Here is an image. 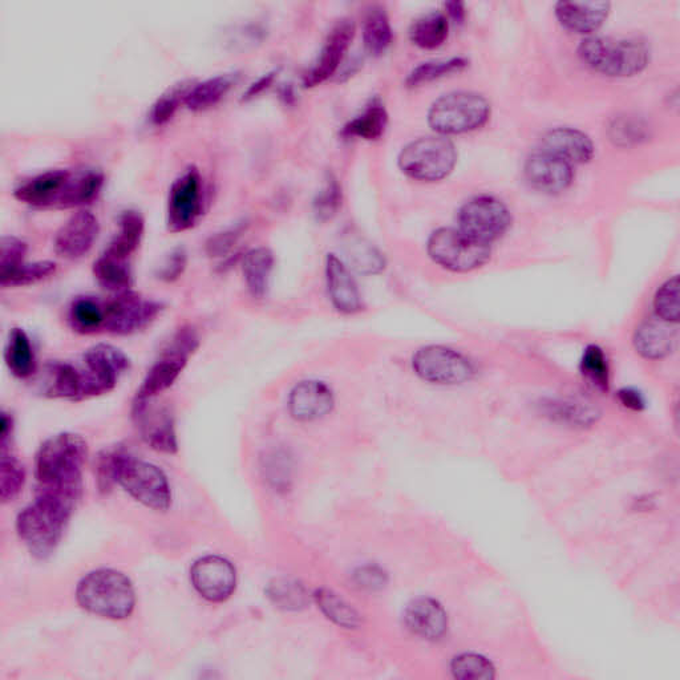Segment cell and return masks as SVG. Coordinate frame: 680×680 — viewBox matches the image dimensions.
I'll list each match as a JSON object with an SVG mask.
<instances>
[{
  "instance_id": "6da1fadb",
  "label": "cell",
  "mask_w": 680,
  "mask_h": 680,
  "mask_svg": "<svg viewBox=\"0 0 680 680\" xmlns=\"http://www.w3.org/2000/svg\"><path fill=\"white\" fill-rule=\"evenodd\" d=\"M87 455V443L76 433L63 432L44 441L35 461L38 493L54 496L75 507L82 495Z\"/></svg>"
},
{
  "instance_id": "7a4b0ae2",
  "label": "cell",
  "mask_w": 680,
  "mask_h": 680,
  "mask_svg": "<svg viewBox=\"0 0 680 680\" xmlns=\"http://www.w3.org/2000/svg\"><path fill=\"white\" fill-rule=\"evenodd\" d=\"M74 505L54 496L38 493L36 500L19 514V537L32 556L46 560L56 552Z\"/></svg>"
},
{
  "instance_id": "3957f363",
  "label": "cell",
  "mask_w": 680,
  "mask_h": 680,
  "mask_svg": "<svg viewBox=\"0 0 680 680\" xmlns=\"http://www.w3.org/2000/svg\"><path fill=\"white\" fill-rule=\"evenodd\" d=\"M76 598L88 613L108 619L128 618L136 605L131 580L113 569H100L85 576L76 590Z\"/></svg>"
},
{
  "instance_id": "277c9868",
  "label": "cell",
  "mask_w": 680,
  "mask_h": 680,
  "mask_svg": "<svg viewBox=\"0 0 680 680\" xmlns=\"http://www.w3.org/2000/svg\"><path fill=\"white\" fill-rule=\"evenodd\" d=\"M112 476L140 504L153 510H167L172 503V492L165 476L157 465L136 459L124 449L111 451Z\"/></svg>"
},
{
  "instance_id": "5b68a950",
  "label": "cell",
  "mask_w": 680,
  "mask_h": 680,
  "mask_svg": "<svg viewBox=\"0 0 680 680\" xmlns=\"http://www.w3.org/2000/svg\"><path fill=\"white\" fill-rule=\"evenodd\" d=\"M582 62L593 71L613 78L641 74L649 64L650 51L638 39L589 36L578 48Z\"/></svg>"
},
{
  "instance_id": "8992f818",
  "label": "cell",
  "mask_w": 680,
  "mask_h": 680,
  "mask_svg": "<svg viewBox=\"0 0 680 680\" xmlns=\"http://www.w3.org/2000/svg\"><path fill=\"white\" fill-rule=\"evenodd\" d=\"M491 116V104L475 92L459 91L441 96L432 104L428 123L439 135H461L484 127Z\"/></svg>"
},
{
  "instance_id": "52a82bcc",
  "label": "cell",
  "mask_w": 680,
  "mask_h": 680,
  "mask_svg": "<svg viewBox=\"0 0 680 680\" xmlns=\"http://www.w3.org/2000/svg\"><path fill=\"white\" fill-rule=\"evenodd\" d=\"M200 346V338L192 327H181L176 331L167 347L161 352L160 359L148 371L143 384L137 391L135 402H148L169 390L178 376L185 370L190 356Z\"/></svg>"
},
{
  "instance_id": "ba28073f",
  "label": "cell",
  "mask_w": 680,
  "mask_h": 680,
  "mask_svg": "<svg viewBox=\"0 0 680 680\" xmlns=\"http://www.w3.org/2000/svg\"><path fill=\"white\" fill-rule=\"evenodd\" d=\"M457 151L443 136H427L412 141L399 156V168L416 181L436 182L453 172Z\"/></svg>"
},
{
  "instance_id": "9c48e42d",
  "label": "cell",
  "mask_w": 680,
  "mask_h": 680,
  "mask_svg": "<svg viewBox=\"0 0 680 680\" xmlns=\"http://www.w3.org/2000/svg\"><path fill=\"white\" fill-rule=\"evenodd\" d=\"M427 250L432 261L453 273L480 269L491 258V246L472 240L459 229L441 228L429 237Z\"/></svg>"
},
{
  "instance_id": "30bf717a",
  "label": "cell",
  "mask_w": 680,
  "mask_h": 680,
  "mask_svg": "<svg viewBox=\"0 0 680 680\" xmlns=\"http://www.w3.org/2000/svg\"><path fill=\"white\" fill-rule=\"evenodd\" d=\"M129 358L112 344L99 343L85 351L80 366L83 399L108 394L129 368Z\"/></svg>"
},
{
  "instance_id": "8fae6325",
  "label": "cell",
  "mask_w": 680,
  "mask_h": 680,
  "mask_svg": "<svg viewBox=\"0 0 680 680\" xmlns=\"http://www.w3.org/2000/svg\"><path fill=\"white\" fill-rule=\"evenodd\" d=\"M415 374L425 382L456 386L471 380L475 368L468 356L447 346H425L412 358Z\"/></svg>"
},
{
  "instance_id": "7c38bea8",
  "label": "cell",
  "mask_w": 680,
  "mask_h": 680,
  "mask_svg": "<svg viewBox=\"0 0 680 680\" xmlns=\"http://www.w3.org/2000/svg\"><path fill=\"white\" fill-rule=\"evenodd\" d=\"M457 221L461 232L491 246L508 232L512 218L503 201L492 196H477L460 209Z\"/></svg>"
},
{
  "instance_id": "4fadbf2b",
  "label": "cell",
  "mask_w": 680,
  "mask_h": 680,
  "mask_svg": "<svg viewBox=\"0 0 680 680\" xmlns=\"http://www.w3.org/2000/svg\"><path fill=\"white\" fill-rule=\"evenodd\" d=\"M105 305V333L132 335L151 326L163 313V303L129 290L115 294Z\"/></svg>"
},
{
  "instance_id": "5bb4252c",
  "label": "cell",
  "mask_w": 680,
  "mask_h": 680,
  "mask_svg": "<svg viewBox=\"0 0 680 680\" xmlns=\"http://www.w3.org/2000/svg\"><path fill=\"white\" fill-rule=\"evenodd\" d=\"M204 210V189L197 168L190 167L170 186L167 209L169 232L192 229Z\"/></svg>"
},
{
  "instance_id": "9a60e30c",
  "label": "cell",
  "mask_w": 680,
  "mask_h": 680,
  "mask_svg": "<svg viewBox=\"0 0 680 680\" xmlns=\"http://www.w3.org/2000/svg\"><path fill=\"white\" fill-rule=\"evenodd\" d=\"M71 170L54 169L28 178L14 190V197L24 205L36 209H63Z\"/></svg>"
},
{
  "instance_id": "2e32d148",
  "label": "cell",
  "mask_w": 680,
  "mask_h": 680,
  "mask_svg": "<svg viewBox=\"0 0 680 680\" xmlns=\"http://www.w3.org/2000/svg\"><path fill=\"white\" fill-rule=\"evenodd\" d=\"M190 578L197 593L210 602H224L232 597L236 590V569L222 557L200 558L194 562Z\"/></svg>"
},
{
  "instance_id": "e0dca14e",
  "label": "cell",
  "mask_w": 680,
  "mask_h": 680,
  "mask_svg": "<svg viewBox=\"0 0 680 680\" xmlns=\"http://www.w3.org/2000/svg\"><path fill=\"white\" fill-rule=\"evenodd\" d=\"M133 419L145 443L157 452L173 455L178 443L173 415L168 407H156L153 400L133 403Z\"/></svg>"
},
{
  "instance_id": "ac0fdd59",
  "label": "cell",
  "mask_w": 680,
  "mask_h": 680,
  "mask_svg": "<svg viewBox=\"0 0 680 680\" xmlns=\"http://www.w3.org/2000/svg\"><path fill=\"white\" fill-rule=\"evenodd\" d=\"M355 36V24L350 19L339 20L327 36L317 63L303 76L306 88L325 83L339 70L340 63L350 48Z\"/></svg>"
},
{
  "instance_id": "d6986e66",
  "label": "cell",
  "mask_w": 680,
  "mask_h": 680,
  "mask_svg": "<svg viewBox=\"0 0 680 680\" xmlns=\"http://www.w3.org/2000/svg\"><path fill=\"white\" fill-rule=\"evenodd\" d=\"M100 224L95 214L88 210L72 214L55 237V252L68 261L83 258L91 252L99 237Z\"/></svg>"
},
{
  "instance_id": "ffe728a7",
  "label": "cell",
  "mask_w": 680,
  "mask_h": 680,
  "mask_svg": "<svg viewBox=\"0 0 680 680\" xmlns=\"http://www.w3.org/2000/svg\"><path fill=\"white\" fill-rule=\"evenodd\" d=\"M327 293L340 314L355 315L364 309L362 293L350 267L337 254H327L325 262Z\"/></svg>"
},
{
  "instance_id": "44dd1931",
  "label": "cell",
  "mask_w": 680,
  "mask_h": 680,
  "mask_svg": "<svg viewBox=\"0 0 680 680\" xmlns=\"http://www.w3.org/2000/svg\"><path fill=\"white\" fill-rule=\"evenodd\" d=\"M334 394L321 380H303L291 390L289 411L298 422H314L325 418L334 407Z\"/></svg>"
},
{
  "instance_id": "7402d4cb",
  "label": "cell",
  "mask_w": 680,
  "mask_h": 680,
  "mask_svg": "<svg viewBox=\"0 0 680 680\" xmlns=\"http://www.w3.org/2000/svg\"><path fill=\"white\" fill-rule=\"evenodd\" d=\"M525 177L541 192L560 193L572 184L573 167L560 157L541 151L533 153L525 163Z\"/></svg>"
},
{
  "instance_id": "603a6c76",
  "label": "cell",
  "mask_w": 680,
  "mask_h": 680,
  "mask_svg": "<svg viewBox=\"0 0 680 680\" xmlns=\"http://www.w3.org/2000/svg\"><path fill=\"white\" fill-rule=\"evenodd\" d=\"M542 151L560 157L570 165L586 164L594 157L592 139L576 128L552 129L542 139Z\"/></svg>"
},
{
  "instance_id": "cb8c5ba5",
  "label": "cell",
  "mask_w": 680,
  "mask_h": 680,
  "mask_svg": "<svg viewBox=\"0 0 680 680\" xmlns=\"http://www.w3.org/2000/svg\"><path fill=\"white\" fill-rule=\"evenodd\" d=\"M610 14L609 2H560L557 19L566 30L578 35H590L599 30Z\"/></svg>"
},
{
  "instance_id": "d4e9b609",
  "label": "cell",
  "mask_w": 680,
  "mask_h": 680,
  "mask_svg": "<svg viewBox=\"0 0 680 680\" xmlns=\"http://www.w3.org/2000/svg\"><path fill=\"white\" fill-rule=\"evenodd\" d=\"M404 618L408 629L424 639H439L447 631V614L433 599H416L407 607Z\"/></svg>"
},
{
  "instance_id": "484cf974",
  "label": "cell",
  "mask_w": 680,
  "mask_h": 680,
  "mask_svg": "<svg viewBox=\"0 0 680 680\" xmlns=\"http://www.w3.org/2000/svg\"><path fill=\"white\" fill-rule=\"evenodd\" d=\"M274 254L269 248L259 246L249 250L242 259L246 289L254 299H263L269 291L271 274L274 270Z\"/></svg>"
},
{
  "instance_id": "4316f807",
  "label": "cell",
  "mask_w": 680,
  "mask_h": 680,
  "mask_svg": "<svg viewBox=\"0 0 680 680\" xmlns=\"http://www.w3.org/2000/svg\"><path fill=\"white\" fill-rule=\"evenodd\" d=\"M44 391L51 398L83 400L80 368L68 362H54L47 366Z\"/></svg>"
},
{
  "instance_id": "83f0119b",
  "label": "cell",
  "mask_w": 680,
  "mask_h": 680,
  "mask_svg": "<svg viewBox=\"0 0 680 680\" xmlns=\"http://www.w3.org/2000/svg\"><path fill=\"white\" fill-rule=\"evenodd\" d=\"M145 232V221L141 213L127 210L120 216L119 230L104 253L128 261L140 248Z\"/></svg>"
},
{
  "instance_id": "f1b7e54d",
  "label": "cell",
  "mask_w": 680,
  "mask_h": 680,
  "mask_svg": "<svg viewBox=\"0 0 680 680\" xmlns=\"http://www.w3.org/2000/svg\"><path fill=\"white\" fill-rule=\"evenodd\" d=\"M93 277L109 293L120 294L131 290L133 275L129 262L103 253L93 263Z\"/></svg>"
},
{
  "instance_id": "f546056e",
  "label": "cell",
  "mask_w": 680,
  "mask_h": 680,
  "mask_svg": "<svg viewBox=\"0 0 680 680\" xmlns=\"http://www.w3.org/2000/svg\"><path fill=\"white\" fill-rule=\"evenodd\" d=\"M4 359L11 374L19 379H27L35 374L36 356L34 346L28 334L20 327H15L8 335Z\"/></svg>"
},
{
  "instance_id": "4dcf8cb0",
  "label": "cell",
  "mask_w": 680,
  "mask_h": 680,
  "mask_svg": "<svg viewBox=\"0 0 680 680\" xmlns=\"http://www.w3.org/2000/svg\"><path fill=\"white\" fill-rule=\"evenodd\" d=\"M237 80L238 75L230 74L214 76L205 82L194 84L186 97V108L193 112H201L216 107L236 85Z\"/></svg>"
},
{
  "instance_id": "1f68e13d",
  "label": "cell",
  "mask_w": 680,
  "mask_h": 680,
  "mask_svg": "<svg viewBox=\"0 0 680 680\" xmlns=\"http://www.w3.org/2000/svg\"><path fill=\"white\" fill-rule=\"evenodd\" d=\"M71 329L82 335L104 331L105 305L93 297H79L71 303L68 311Z\"/></svg>"
},
{
  "instance_id": "d6a6232c",
  "label": "cell",
  "mask_w": 680,
  "mask_h": 680,
  "mask_svg": "<svg viewBox=\"0 0 680 680\" xmlns=\"http://www.w3.org/2000/svg\"><path fill=\"white\" fill-rule=\"evenodd\" d=\"M662 323L663 321H650L639 327L637 331L635 346L639 354L647 359H661L673 351L677 338H675L674 331L663 326Z\"/></svg>"
},
{
  "instance_id": "836d02e7",
  "label": "cell",
  "mask_w": 680,
  "mask_h": 680,
  "mask_svg": "<svg viewBox=\"0 0 680 680\" xmlns=\"http://www.w3.org/2000/svg\"><path fill=\"white\" fill-rule=\"evenodd\" d=\"M388 115L386 108L379 101H372L359 116L352 119L343 128V135L374 141L380 139L386 132Z\"/></svg>"
},
{
  "instance_id": "e575fe53",
  "label": "cell",
  "mask_w": 680,
  "mask_h": 680,
  "mask_svg": "<svg viewBox=\"0 0 680 680\" xmlns=\"http://www.w3.org/2000/svg\"><path fill=\"white\" fill-rule=\"evenodd\" d=\"M449 22L441 12H429L416 19L410 28L411 42L423 50H435L448 38Z\"/></svg>"
},
{
  "instance_id": "d590c367",
  "label": "cell",
  "mask_w": 680,
  "mask_h": 680,
  "mask_svg": "<svg viewBox=\"0 0 680 680\" xmlns=\"http://www.w3.org/2000/svg\"><path fill=\"white\" fill-rule=\"evenodd\" d=\"M104 186V176L99 170L87 169L72 173L63 209L82 208L99 196Z\"/></svg>"
},
{
  "instance_id": "8d00e7d4",
  "label": "cell",
  "mask_w": 680,
  "mask_h": 680,
  "mask_svg": "<svg viewBox=\"0 0 680 680\" xmlns=\"http://www.w3.org/2000/svg\"><path fill=\"white\" fill-rule=\"evenodd\" d=\"M363 40L371 55H383L392 42V28L387 12L380 7H372L363 23Z\"/></svg>"
},
{
  "instance_id": "74e56055",
  "label": "cell",
  "mask_w": 680,
  "mask_h": 680,
  "mask_svg": "<svg viewBox=\"0 0 680 680\" xmlns=\"http://www.w3.org/2000/svg\"><path fill=\"white\" fill-rule=\"evenodd\" d=\"M347 265L359 273L378 274L386 267L383 255L363 238H348L346 241Z\"/></svg>"
},
{
  "instance_id": "f35d334b",
  "label": "cell",
  "mask_w": 680,
  "mask_h": 680,
  "mask_svg": "<svg viewBox=\"0 0 680 680\" xmlns=\"http://www.w3.org/2000/svg\"><path fill=\"white\" fill-rule=\"evenodd\" d=\"M193 85L190 80H184V82L169 87L152 105L151 115H149L151 123L155 127H163V125L168 124L176 115L181 104H185L186 97H188Z\"/></svg>"
},
{
  "instance_id": "ab89813d",
  "label": "cell",
  "mask_w": 680,
  "mask_h": 680,
  "mask_svg": "<svg viewBox=\"0 0 680 680\" xmlns=\"http://www.w3.org/2000/svg\"><path fill=\"white\" fill-rule=\"evenodd\" d=\"M26 483V471L23 464L7 449H2L0 459V499L3 503H10L20 492Z\"/></svg>"
},
{
  "instance_id": "60d3db41",
  "label": "cell",
  "mask_w": 680,
  "mask_h": 680,
  "mask_svg": "<svg viewBox=\"0 0 680 680\" xmlns=\"http://www.w3.org/2000/svg\"><path fill=\"white\" fill-rule=\"evenodd\" d=\"M55 271V262H24L22 266H19L18 269L12 271V273L6 275V277H0V286H2L3 289H8V287L34 285V283L50 278L51 275L55 274Z\"/></svg>"
},
{
  "instance_id": "b9f144b4",
  "label": "cell",
  "mask_w": 680,
  "mask_h": 680,
  "mask_svg": "<svg viewBox=\"0 0 680 680\" xmlns=\"http://www.w3.org/2000/svg\"><path fill=\"white\" fill-rule=\"evenodd\" d=\"M468 66V60L464 58H452L445 60H435L420 64L408 76L407 84L410 87H418L420 84H427L433 80L444 78V76L463 71Z\"/></svg>"
},
{
  "instance_id": "7bdbcfd3",
  "label": "cell",
  "mask_w": 680,
  "mask_h": 680,
  "mask_svg": "<svg viewBox=\"0 0 680 680\" xmlns=\"http://www.w3.org/2000/svg\"><path fill=\"white\" fill-rule=\"evenodd\" d=\"M319 607L331 621L338 623L339 626L354 629L359 625V615L348 603L339 598L337 594L329 590H321L315 595Z\"/></svg>"
},
{
  "instance_id": "ee69618b",
  "label": "cell",
  "mask_w": 680,
  "mask_h": 680,
  "mask_svg": "<svg viewBox=\"0 0 680 680\" xmlns=\"http://www.w3.org/2000/svg\"><path fill=\"white\" fill-rule=\"evenodd\" d=\"M340 205H342V188L337 177L329 174L314 200L315 217L321 222L331 221L337 216Z\"/></svg>"
},
{
  "instance_id": "f6af8a7d",
  "label": "cell",
  "mask_w": 680,
  "mask_h": 680,
  "mask_svg": "<svg viewBox=\"0 0 680 680\" xmlns=\"http://www.w3.org/2000/svg\"><path fill=\"white\" fill-rule=\"evenodd\" d=\"M679 278L674 277L663 283L654 298V309L658 319L667 323L679 322Z\"/></svg>"
},
{
  "instance_id": "bcb514c9",
  "label": "cell",
  "mask_w": 680,
  "mask_h": 680,
  "mask_svg": "<svg viewBox=\"0 0 680 680\" xmlns=\"http://www.w3.org/2000/svg\"><path fill=\"white\" fill-rule=\"evenodd\" d=\"M452 673L457 679L483 680L495 677L492 663L477 654H464L452 663Z\"/></svg>"
},
{
  "instance_id": "7dc6e473",
  "label": "cell",
  "mask_w": 680,
  "mask_h": 680,
  "mask_svg": "<svg viewBox=\"0 0 680 680\" xmlns=\"http://www.w3.org/2000/svg\"><path fill=\"white\" fill-rule=\"evenodd\" d=\"M582 371L586 378L599 388H607L609 384V363L605 352L598 346H589L582 356Z\"/></svg>"
},
{
  "instance_id": "c3c4849f",
  "label": "cell",
  "mask_w": 680,
  "mask_h": 680,
  "mask_svg": "<svg viewBox=\"0 0 680 680\" xmlns=\"http://www.w3.org/2000/svg\"><path fill=\"white\" fill-rule=\"evenodd\" d=\"M28 245L18 237L6 236L0 241V277L12 273L26 262Z\"/></svg>"
},
{
  "instance_id": "681fc988",
  "label": "cell",
  "mask_w": 680,
  "mask_h": 680,
  "mask_svg": "<svg viewBox=\"0 0 680 680\" xmlns=\"http://www.w3.org/2000/svg\"><path fill=\"white\" fill-rule=\"evenodd\" d=\"M244 232L245 225L238 224L233 228L224 230V232L214 234L206 242V253L212 258L226 257L232 252Z\"/></svg>"
},
{
  "instance_id": "f907efd6",
  "label": "cell",
  "mask_w": 680,
  "mask_h": 680,
  "mask_svg": "<svg viewBox=\"0 0 680 680\" xmlns=\"http://www.w3.org/2000/svg\"><path fill=\"white\" fill-rule=\"evenodd\" d=\"M186 266H188V254H186L185 249H174L164 259L163 265L157 271V278L168 283L177 281L184 274Z\"/></svg>"
},
{
  "instance_id": "816d5d0a",
  "label": "cell",
  "mask_w": 680,
  "mask_h": 680,
  "mask_svg": "<svg viewBox=\"0 0 680 680\" xmlns=\"http://www.w3.org/2000/svg\"><path fill=\"white\" fill-rule=\"evenodd\" d=\"M278 588V590L275 589V594H277L275 598H277L278 602H282L283 605L287 606L301 605L305 595H303L302 590L298 586L283 584L278 585Z\"/></svg>"
},
{
  "instance_id": "f5cc1de1",
  "label": "cell",
  "mask_w": 680,
  "mask_h": 680,
  "mask_svg": "<svg viewBox=\"0 0 680 680\" xmlns=\"http://www.w3.org/2000/svg\"><path fill=\"white\" fill-rule=\"evenodd\" d=\"M275 76H277V71H271L269 74L263 75L262 78L257 80V82L250 85L248 91H246L244 95V99L250 100L254 99V97H257L258 95H261L263 91H266V89L274 83Z\"/></svg>"
},
{
  "instance_id": "db71d44e",
  "label": "cell",
  "mask_w": 680,
  "mask_h": 680,
  "mask_svg": "<svg viewBox=\"0 0 680 680\" xmlns=\"http://www.w3.org/2000/svg\"><path fill=\"white\" fill-rule=\"evenodd\" d=\"M621 400L626 407L633 408V410H639L643 406V399L638 392L630 390L622 391Z\"/></svg>"
},
{
  "instance_id": "11a10c76",
  "label": "cell",
  "mask_w": 680,
  "mask_h": 680,
  "mask_svg": "<svg viewBox=\"0 0 680 680\" xmlns=\"http://www.w3.org/2000/svg\"><path fill=\"white\" fill-rule=\"evenodd\" d=\"M12 433V419L8 416L6 412L2 414V420H0V444L2 447H7L8 440H10Z\"/></svg>"
},
{
  "instance_id": "9f6ffc18",
  "label": "cell",
  "mask_w": 680,
  "mask_h": 680,
  "mask_svg": "<svg viewBox=\"0 0 680 680\" xmlns=\"http://www.w3.org/2000/svg\"><path fill=\"white\" fill-rule=\"evenodd\" d=\"M445 8H447L449 16H451V18L455 20L456 23H463L465 18L464 3L449 2L445 4Z\"/></svg>"
}]
</instances>
